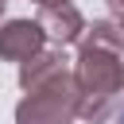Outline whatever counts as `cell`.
<instances>
[{
  "instance_id": "6",
  "label": "cell",
  "mask_w": 124,
  "mask_h": 124,
  "mask_svg": "<svg viewBox=\"0 0 124 124\" xmlns=\"http://www.w3.org/2000/svg\"><path fill=\"white\" fill-rule=\"evenodd\" d=\"M108 12H112V19L120 23V19H124V0H108Z\"/></svg>"
},
{
  "instance_id": "10",
  "label": "cell",
  "mask_w": 124,
  "mask_h": 124,
  "mask_svg": "<svg viewBox=\"0 0 124 124\" xmlns=\"http://www.w3.org/2000/svg\"><path fill=\"white\" fill-rule=\"evenodd\" d=\"M120 35H124V19H120Z\"/></svg>"
},
{
  "instance_id": "9",
  "label": "cell",
  "mask_w": 124,
  "mask_h": 124,
  "mask_svg": "<svg viewBox=\"0 0 124 124\" xmlns=\"http://www.w3.org/2000/svg\"><path fill=\"white\" fill-rule=\"evenodd\" d=\"M4 8H8V0H0V16H4Z\"/></svg>"
},
{
  "instance_id": "5",
  "label": "cell",
  "mask_w": 124,
  "mask_h": 124,
  "mask_svg": "<svg viewBox=\"0 0 124 124\" xmlns=\"http://www.w3.org/2000/svg\"><path fill=\"white\" fill-rule=\"evenodd\" d=\"M62 70H70V58L62 54V46L58 50H39V54H31L27 62H19V89H31V85H39V81H50V78H58Z\"/></svg>"
},
{
  "instance_id": "1",
  "label": "cell",
  "mask_w": 124,
  "mask_h": 124,
  "mask_svg": "<svg viewBox=\"0 0 124 124\" xmlns=\"http://www.w3.org/2000/svg\"><path fill=\"white\" fill-rule=\"evenodd\" d=\"M78 78V116L89 124H105L124 101V35L116 19L85 23L74 58Z\"/></svg>"
},
{
  "instance_id": "4",
  "label": "cell",
  "mask_w": 124,
  "mask_h": 124,
  "mask_svg": "<svg viewBox=\"0 0 124 124\" xmlns=\"http://www.w3.org/2000/svg\"><path fill=\"white\" fill-rule=\"evenodd\" d=\"M46 46V35L35 19H8L0 27V58L4 62H27L31 54H39Z\"/></svg>"
},
{
  "instance_id": "3",
  "label": "cell",
  "mask_w": 124,
  "mask_h": 124,
  "mask_svg": "<svg viewBox=\"0 0 124 124\" xmlns=\"http://www.w3.org/2000/svg\"><path fill=\"white\" fill-rule=\"evenodd\" d=\"M35 23L43 27L46 43H54V46H70V43H78V39L85 35V16H81V12L74 8V0H66V4H46V8H39Z\"/></svg>"
},
{
  "instance_id": "2",
  "label": "cell",
  "mask_w": 124,
  "mask_h": 124,
  "mask_svg": "<svg viewBox=\"0 0 124 124\" xmlns=\"http://www.w3.org/2000/svg\"><path fill=\"white\" fill-rule=\"evenodd\" d=\"M78 120V78L74 66L62 70L50 81H39L23 89V101L16 105V124H74Z\"/></svg>"
},
{
  "instance_id": "8",
  "label": "cell",
  "mask_w": 124,
  "mask_h": 124,
  "mask_svg": "<svg viewBox=\"0 0 124 124\" xmlns=\"http://www.w3.org/2000/svg\"><path fill=\"white\" fill-rule=\"evenodd\" d=\"M116 124H124V108H120V112H116Z\"/></svg>"
},
{
  "instance_id": "7",
  "label": "cell",
  "mask_w": 124,
  "mask_h": 124,
  "mask_svg": "<svg viewBox=\"0 0 124 124\" xmlns=\"http://www.w3.org/2000/svg\"><path fill=\"white\" fill-rule=\"evenodd\" d=\"M39 8H46V4H66V0H35Z\"/></svg>"
}]
</instances>
